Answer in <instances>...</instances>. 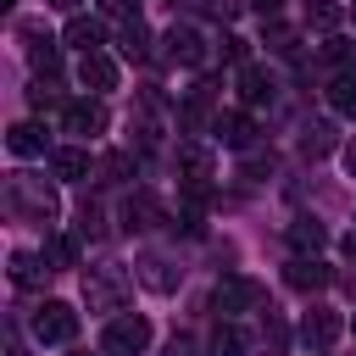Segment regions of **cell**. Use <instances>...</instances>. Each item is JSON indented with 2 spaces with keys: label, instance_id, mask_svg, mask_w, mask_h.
<instances>
[{
  "label": "cell",
  "instance_id": "1",
  "mask_svg": "<svg viewBox=\"0 0 356 356\" xmlns=\"http://www.w3.org/2000/svg\"><path fill=\"white\" fill-rule=\"evenodd\" d=\"M6 211L22 217V222H50V217L61 211V200H56V189H50L44 178L11 172V178H6Z\"/></svg>",
  "mask_w": 356,
  "mask_h": 356
},
{
  "label": "cell",
  "instance_id": "2",
  "mask_svg": "<svg viewBox=\"0 0 356 356\" xmlns=\"http://www.w3.org/2000/svg\"><path fill=\"white\" fill-rule=\"evenodd\" d=\"M83 300H89V312H122V300H128V273H122L117 261L89 267V273H83Z\"/></svg>",
  "mask_w": 356,
  "mask_h": 356
},
{
  "label": "cell",
  "instance_id": "3",
  "mask_svg": "<svg viewBox=\"0 0 356 356\" xmlns=\"http://www.w3.org/2000/svg\"><path fill=\"white\" fill-rule=\"evenodd\" d=\"M145 345H150V317H139V312L111 317L106 334H100V350L106 356H145Z\"/></svg>",
  "mask_w": 356,
  "mask_h": 356
},
{
  "label": "cell",
  "instance_id": "4",
  "mask_svg": "<svg viewBox=\"0 0 356 356\" xmlns=\"http://www.w3.org/2000/svg\"><path fill=\"white\" fill-rule=\"evenodd\" d=\"M206 33L195 28V22H172L167 28V39H161V61H172V67H206Z\"/></svg>",
  "mask_w": 356,
  "mask_h": 356
},
{
  "label": "cell",
  "instance_id": "5",
  "mask_svg": "<svg viewBox=\"0 0 356 356\" xmlns=\"http://www.w3.org/2000/svg\"><path fill=\"white\" fill-rule=\"evenodd\" d=\"M78 334V312L67 306V300H44L39 312H33V339L39 345H67Z\"/></svg>",
  "mask_w": 356,
  "mask_h": 356
},
{
  "label": "cell",
  "instance_id": "6",
  "mask_svg": "<svg viewBox=\"0 0 356 356\" xmlns=\"http://www.w3.org/2000/svg\"><path fill=\"white\" fill-rule=\"evenodd\" d=\"M211 306H217V312H256V306H261V284L245 278V273H228V278H217Z\"/></svg>",
  "mask_w": 356,
  "mask_h": 356
},
{
  "label": "cell",
  "instance_id": "7",
  "mask_svg": "<svg viewBox=\"0 0 356 356\" xmlns=\"http://www.w3.org/2000/svg\"><path fill=\"white\" fill-rule=\"evenodd\" d=\"M161 222H167V206H161L150 189H139V195L122 200V228H128V234H150V228H161Z\"/></svg>",
  "mask_w": 356,
  "mask_h": 356
},
{
  "label": "cell",
  "instance_id": "8",
  "mask_svg": "<svg viewBox=\"0 0 356 356\" xmlns=\"http://www.w3.org/2000/svg\"><path fill=\"white\" fill-rule=\"evenodd\" d=\"M61 128L78 134V139H95V134H106V106L100 100H67L61 106Z\"/></svg>",
  "mask_w": 356,
  "mask_h": 356
},
{
  "label": "cell",
  "instance_id": "9",
  "mask_svg": "<svg viewBox=\"0 0 356 356\" xmlns=\"http://www.w3.org/2000/svg\"><path fill=\"white\" fill-rule=\"evenodd\" d=\"M339 334H345V317H339V312H323V306H312V312L300 317V339H306L312 350H328Z\"/></svg>",
  "mask_w": 356,
  "mask_h": 356
},
{
  "label": "cell",
  "instance_id": "10",
  "mask_svg": "<svg viewBox=\"0 0 356 356\" xmlns=\"http://www.w3.org/2000/svg\"><path fill=\"white\" fill-rule=\"evenodd\" d=\"M78 83H83V89H95V95H106V89H117V61H111L106 50H95V56H83V61H78Z\"/></svg>",
  "mask_w": 356,
  "mask_h": 356
},
{
  "label": "cell",
  "instance_id": "11",
  "mask_svg": "<svg viewBox=\"0 0 356 356\" xmlns=\"http://www.w3.org/2000/svg\"><path fill=\"white\" fill-rule=\"evenodd\" d=\"M284 278H289V289H306V295H312V289H328V284H334V273H328V267H323L317 256H295V261L284 267Z\"/></svg>",
  "mask_w": 356,
  "mask_h": 356
},
{
  "label": "cell",
  "instance_id": "12",
  "mask_svg": "<svg viewBox=\"0 0 356 356\" xmlns=\"http://www.w3.org/2000/svg\"><path fill=\"white\" fill-rule=\"evenodd\" d=\"M178 172H184V189H206L211 184V150L206 145H184L178 150Z\"/></svg>",
  "mask_w": 356,
  "mask_h": 356
},
{
  "label": "cell",
  "instance_id": "13",
  "mask_svg": "<svg viewBox=\"0 0 356 356\" xmlns=\"http://www.w3.org/2000/svg\"><path fill=\"white\" fill-rule=\"evenodd\" d=\"M211 134H217V139H222L228 150H250V139H256V122H250L245 111H222Z\"/></svg>",
  "mask_w": 356,
  "mask_h": 356
},
{
  "label": "cell",
  "instance_id": "14",
  "mask_svg": "<svg viewBox=\"0 0 356 356\" xmlns=\"http://www.w3.org/2000/svg\"><path fill=\"white\" fill-rule=\"evenodd\" d=\"M234 83H239V100H245V106H267V100H273V78H267L256 61H245Z\"/></svg>",
  "mask_w": 356,
  "mask_h": 356
},
{
  "label": "cell",
  "instance_id": "15",
  "mask_svg": "<svg viewBox=\"0 0 356 356\" xmlns=\"http://www.w3.org/2000/svg\"><path fill=\"white\" fill-rule=\"evenodd\" d=\"M178 278H184V273H172L167 256H139V284H145V289L167 295V289H178Z\"/></svg>",
  "mask_w": 356,
  "mask_h": 356
},
{
  "label": "cell",
  "instance_id": "16",
  "mask_svg": "<svg viewBox=\"0 0 356 356\" xmlns=\"http://www.w3.org/2000/svg\"><path fill=\"white\" fill-rule=\"evenodd\" d=\"M289 245H295L300 256H317V250L328 245V228H323L317 217H295V222H289Z\"/></svg>",
  "mask_w": 356,
  "mask_h": 356
},
{
  "label": "cell",
  "instance_id": "17",
  "mask_svg": "<svg viewBox=\"0 0 356 356\" xmlns=\"http://www.w3.org/2000/svg\"><path fill=\"white\" fill-rule=\"evenodd\" d=\"M44 278H50V256H33V250H17V256H11V284L33 289V284H44Z\"/></svg>",
  "mask_w": 356,
  "mask_h": 356
},
{
  "label": "cell",
  "instance_id": "18",
  "mask_svg": "<svg viewBox=\"0 0 356 356\" xmlns=\"http://www.w3.org/2000/svg\"><path fill=\"white\" fill-rule=\"evenodd\" d=\"M67 44L83 50V56H95V50L106 44V28H100L95 17H72V22H67Z\"/></svg>",
  "mask_w": 356,
  "mask_h": 356
},
{
  "label": "cell",
  "instance_id": "19",
  "mask_svg": "<svg viewBox=\"0 0 356 356\" xmlns=\"http://www.w3.org/2000/svg\"><path fill=\"white\" fill-rule=\"evenodd\" d=\"M50 172L72 184V178H89V172H95V161H89V150H72V145H61V150L50 156Z\"/></svg>",
  "mask_w": 356,
  "mask_h": 356
},
{
  "label": "cell",
  "instance_id": "20",
  "mask_svg": "<svg viewBox=\"0 0 356 356\" xmlns=\"http://www.w3.org/2000/svg\"><path fill=\"white\" fill-rule=\"evenodd\" d=\"M6 145H11V156H44V128L39 122H17L6 134Z\"/></svg>",
  "mask_w": 356,
  "mask_h": 356
},
{
  "label": "cell",
  "instance_id": "21",
  "mask_svg": "<svg viewBox=\"0 0 356 356\" xmlns=\"http://www.w3.org/2000/svg\"><path fill=\"white\" fill-rule=\"evenodd\" d=\"M117 50H122L128 61H145V56H150V28H145V22H122Z\"/></svg>",
  "mask_w": 356,
  "mask_h": 356
},
{
  "label": "cell",
  "instance_id": "22",
  "mask_svg": "<svg viewBox=\"0 0 356 356\" xmlns=\"http://www.w3.org/2000/svg\"><path fill=\"white\" fill-rule=\"evenodd\" d=\"M328 106H334L339 117H356V72H339V78L328 83Z\"/></svg>",
  "mask_w": 356,
  "mask_h": 356
},
{
  "label": "cell",
  "instance_id": "23",
  "mask_svg": "<svg viewBox=\"0 0 356 356\" xmlns=\"http://www.w3.org/2000/svg\"><path fill=\"white\" fill-rule=\"evenodd\" d=\"M300 150L317 161V156H328L334 150V122H306V134H300Z\"/></svg>",
  "mask_w": 356,
  "mask_h": 356
},
{
  "label": "cell",
  "instance_id": "24",
  "mask_svg": "<svg viewBox=\"0 0 356 356\" xmlns=\"http://www.w3.org/2000/svg\"><path fill=\"white\" fill-rule=\"evenodd\" d=\"M211 356H245V334H239L234 323H217V334H211Z\"/></svg>",
  "mask_w": 356,
  "mask_h": 356
},
{
  "label": "cell",
  "instance_id": "25",
  "mask_svg": "<svg viewBox=\"0 0 356 356\" xmlns=\"http://www.w3.org/2000/svg\"><path fill=\"white\" fill-rule=\"evenodd\" d=\"M28 61H33V72H39V78H56V72H61V50H56L50 39H44V44H33V50H28Z\"/></svg>",
  "mask_w": 356,
  "mask_h": 356
},
{
  "label": "cell",
  "instance_id": "26",
  "mask_svg": "<svg viewBox=\"0 0 356 356\" xmlns=\"http://www.w3.org/2000/svg\"><path fill=\"white\" fill-rule=\"evenodd\" d=\"M128 172H134V156H122V150H111V156L95 167V178H100V184H122Z\"/></svg>",
  "mask_w": 356,
  "mask_h": 356
},
{
  "label": "cell",
  "instance_id": "27",
  "mask_svg": "<svg viewBox=\"0 0 356 356\" xmlns=\"http://www.w3.org/2000/svg\"><path fill=\"white\" fill-rule=\"evenodd\" d=\"M306 22H312V28H334V22H339V6H334V0H306Z\"/></svg>",
  "mask_w": 356,
  "mask_h": 356
},
{
  "label": "cell",
  "instance_id": "28",
  "mask_svg": "<svg viewBox=\"0 0 356 356\" xmlns=\"http://www.w3.org/2000/svg\"><path fill=\"white\" fill-rule=\"evenodd\" d=\"M323 61H328V67H350V61H356V44H350V39H323Z\"/></svg>",
  "mask_w": 356,
  "mask_h": 356
},
{
  "label": "cell",
  "instance_id": "29",
  "mask_svg": "<svg viewBox=\"0 0 356 356\" xmlns=\"http://www.w3.org/2000/svg\"><path fill=\"white\" fill-rule=\"evenodd\" d=\"M44 256H50V267H72V261H78V239H67V234H61V239H50V250H44Z\"/></svg>",
  "mask_w": 356,
  "mask_h": 356
},
{
  "label": "cell",
  "instance_id": "30",
  "mask_svg": "<svg viewBox=\"0 0 356 356\" xmlns=\"http://www.w3.org/2000/svg\"><path fill=\"white\" fill-rule=\"evenodd\" d=\"M100 222H106V217H100V206H89V200H83V211H78V234H89V239H100V234H106Z\"/></svg>",
  "mask_w": 356,
  "mask_h": 356
},
{
  "label": "cell",
  "instance_id": "31",
  "mask_svg": "<svg viewBox=\"0 0 356 356\" xmlns=\"http://www.w3.org/2000/svg\"><path fill=\"white\" fill-rule=\"evenodd\" d=\"M100 11L117 22H139V0H100Z\"/></svg>",
  "mask_w": 356,
  "mask_h": 356
},
{
  "label": "cell",
  "instance_id": "32",
  "mask_svg": "<svg viewBox=\"0 0 356 356\" xmlns=\"http://www.w3.org/2000/svg\"><path fill=\"white\" fill-rule=\"evenodd\" d=\"M267 50H278V56H289V50H295V33H289L284 22H273V28H267Z\"/></svg>",
  "mask_w": 356,
  "mask_h": 356
},
{
  "label": "cell",
  "instance_id": "33",
  "mask_svg": "<svg viewBox=\"0 0 356 356\" xmlns=\"http://www.w3.org/2000/svg\"><path fill=\"white\" fill-rule=\"evenodd\" d=\"M28 100H33V111H50V106H56V89H50V83H33Z\"/></svg>",
  "mask_w": 356,
  "mask_h": 356
},
{
  "label": "cell",
  "instance_id": "34",
  "mask_svg": "<svg viewBox=\"0 0 356 356\" xmlns=\"http://www.w3.org/2000/svg\"><path fill=\"white\" fill-rule=\"evenodd\" d=\"M167 356H195V339H189V334H172V339H167Z\"/></svg>",
  "mask_w": 356,
  "mask_h": 356
},
{
  "label": "cell",
  "instance_id": "35",
  "mask_svg": "<svg viewBox=\"0 0 356 356\" xmlns=\"http://www.w3.org/2000/svg\"><path fill=\"white\" fill-rule=\"evenodd\" d=\"M250 6H256L261 17H278V6H284V0H250Z\"/></svg>",
  "mask_w": 356,
  "mask_h": 356
},
{
  "label": "cell",
  "instance_id": "36",
  "mask_svg": "<svg viewBox=\"0 0 356 356\" xmlns=\"http://www.w3.org/2000/svg\"><path fill=\"white\" fill-rule=\"evenodd\" d=\"M339 250H345V256H350V261H356V228H350V234H345V245H339Z\"/></svg>",
  "mask_w": 356,
  "mask_h": 356
},
{
  "label": "cell",
  "instance_id": "37",
  "mask_svg": "<svg viewBox=\"0 0 356 356\" xmlns=\"http://www.w3.org/2000/svg\"><path fill=\"white\" fill-rule=\"evenodd\" d=\"M345 167H350V178H356V139L345 145Z\"/></svg>",
  "mask_w": 356,
  "mask_h": 356
},
{
  "label": "cell",
  "instance_id": "38",
  "mask_svg": "<svg viewBox=\"0 0 356 356\" xmlns=\"http://www.w3.org/2000/svg\"><path fill=\"white\" fill-rule=\"evenodd\" d=\"M50 6H56V11H78V0H50Z\"/></svg>",
  "mask_w": 356,
  "mask_h": 356
},
{
  "label": "cell",
  "instance_id": "39",
  "mask_svg": "<svg viewBox=\"0 0 356 356\" xmlns=\"http://www.w3.org/2000/svg\"><path fill=\"white\" fill-rule=\"evenodd\" d=\"M0 6H11V0H0Z\"/></svg>",
  "mask_w": 356,
  "mask_h": 356
}]
</instances>
